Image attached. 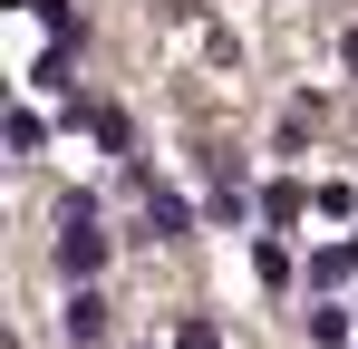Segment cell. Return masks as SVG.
Listing matches in <instances>:
<instances>
[{"mask_svg": "<svg viewBox=\"0 0 358 349\" xmlns=\"http://www.w3.org/2000/svg\"><path fill=\"white\" fill-rule=\"evenodd\" d=\"M349 272H358V252H349V242H329V252H310V282H320V291H329V282H349Z\"/></svg>", "mask_w": 358, "mask_h": 349, "instance_id": "5b68a950", "label": "cell"}, {"mask_svg": "<svg viewBox=\"0 0 358 349\" xmlns=\"http://www.w3.org/2000/svg\"><path fill=\"white\" fill-rule=\"evenodd\" d=\"M175 349H223V330H213V320H184V330H175Z\"/></svg>", "mask_w": 358, "mask_h": 349, "instance_id": "ba28073f", "label": "cell"}, {"mask_svg": "<svg viewBox=\"0 0 358 349\" xmlns=\"http://www.w3.org/2000/svg\"><path fill=\"white\" fill-rule=\"evenodd\" d=\"M97 262H107V233H97L87 204H68V214H59V272L87 291V282H97Z\"/></svg>", "mask_w": 358, "mask_h": 349, "instance_id": "6da1fadb", "label": "cell"}, {"mask_svg": "<svg viewBox=\"0 0 358 349\" xmlns=\"http://www.w3.org/2000/svg\"><path fill=\"white\" fill-rule=\"evenodd\" d=\"M68 340H78V349L107 340V301H97V291H68Z\"/></svg>", "mask_w": 358, "mask_h": 349, "instance_id": "7a4b0ae2", "label": "cell"}, {"mask_svg": "<svg viewBox=\"0 0 358 349\" xmlns=\"http://www.w3.org/2000/svg\"><path fill=\"white\" fill-rule=\"evenodd\" d=\"M252 272L281 291V282H291V242H252Z\"/></svg>", "mask_w": 358, "mask_h": 349, "instance_id": "8992f818", "label": "cell"}, {"mask_svg": "<svg viewBox=\"0 0 358 349\" xmlns=\"http://www.w3.org/2000/svg\"><path fill=\"white\" fill-rule=\"evenodd\" d=\"M184 224H194V214H184V194H155V184H145V233H155V242H175Z\"/></svg>", "mask_w": 358, "mask_h": 349, "instance_id": "3957f363", "label": "cell"}, {"mask_svg": "<svg viewBox=\"0 0 358 349\" xmlns=\"http://www.w3.org/2000/svg\"><path fill=\"white\" fill-rule=\"evenodd\" d=\"M349 68H358V29H349Z\"/></svg>", "mask_w": 358, "mask_h": 349, "instance_id": "9c48e42d", "label": "cell"}, {"mask_svg": "<svg viewBox=\"0 0 358 349\" xmlns=\"http://www.w3.org/2000/svg\"><path fill=\"white\" fill-rule=\"evenodd\" d=\"M349 252H358V242H349Z\"/></svg>", "mask_w": 358, "mask_h": 349, "instance_id": "30bf717a", "label": "cell"}, {"mask_svg": "<svg viewBox=\"0 0 358 349\" xmlns=\"http://www.w3.org/2000/svg\"><path fill=\"white\" fill-rule=\"evenodd\" d=\"M310 340L339 349V340H349V310H339V301H310Z\"/></svg>", "mask_w": 358, "mask_h": 349, "instance_id": "277c9868", "label": "cell"}, {"mask_svg": "<svg viewBox=\"0 0 358 349\" xmlns=\"http://www.w3.org/2000/svg\"><path fill=\"white\" fill-rule=\"evenodd\" d=\"M300 204H310L300 184H271V194H262V214H271V224H300Z\"/></svg>", "mask_w": 358, "mask_h": 349, "instance_id": "52a82bcc", "label": "cell"}]
</instances>
